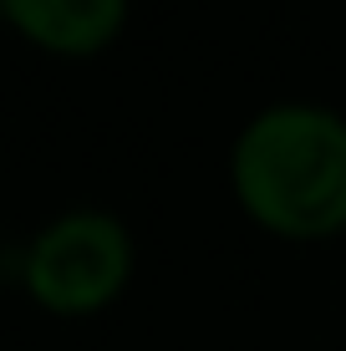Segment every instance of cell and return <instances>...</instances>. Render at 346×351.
I'll return each instance as SVG.
<instances>
[{"label":"cell","mask_w":346,"mask_h":351,"mask_svg":"<svg viewBox=\"0 0 346 351\" xmlns=\"http://www.w3.org/2000/svg\"><path fill=\"white\" fill-rule=\"evenodd\" d=\"M0 10L26 41L62 56L102 51L127 21V0H0Z\"/></svg>","instance_id":"3"},{"label":"cell","mask_w":346,"mask_h":351,"mask_svg":"<svg viewBox=\"0 0 346 351\" xmlns=\"http://www.w3.org/2000/svg\"><path fill=\"white\" fill-rule=\"evenodd\" d=\"M133 275V234L117 214L71 209L51 219L26 250V290L56 316L102 311Z\"/></svg>","instance_id":"2"},{"label":"cell","mask_w":346,"mask_h":351,"mask_svg":"<svg viewBox=\"0 0 346 351\" xmlns=\"http://www.w3.org/2000/svg\"><path fill=\"white\" fill-rule=\"evenodd\" d=\"M249 219L285 239H321L346 224V117L321 102L255 112L230 153Z\"/></svg>","instance_id":"1"}]
</instances>
